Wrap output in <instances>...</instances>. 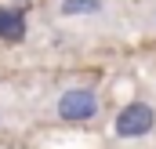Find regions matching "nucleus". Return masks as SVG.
<instances>
[{
	"label": "nucleus",
	"instance_id": "nucleus-2",
	"mask_svg": "<svg viewBox=\"0 0 156 149\" xmlns=\"http://www.w3.org/2000/svg\"><path fill=\"white\" fill-rule=\"evenodd\" d=\"M58 120H69V124H83V120H94L98 116V95L91 87H69L58 95Z\"/></svg>",
	"mask_w": 156,
	"mask_h": 149
},
{
	"label": "nucleus",
	"instance_id": "nucleus-4",
	"mask_svg": "<svg viewBox=\"0 0 156 149\" xmlns=\"http://www.w3.org/2000/svg\"><path fill=\"white\" fill-rule=\"evenodd\" d=\"M94 11H102V0H62L58 4V15H66V18L94 15Z\"/></svg>",
	"mask_w": 156,
	"mask_h": 149
},
{
	"label": "nucleus",
	"instance_id": "nucleus-1",
	"mask_svg": "<svg viewBox=\"0 0 156 149\" xmlns=\"http://www.w3.org/2000/svg\"><path fill=\"white\" fill-rule=\"evenodd\" d=\"M156 127V109L149 102H127L123 109L116 113V120H113V131H116V138H145L149 131Z\"/></svg>",
	"mask_w": 156,
	"mask_h": 149
},
{
	"label": "nucleus",
	"instance_id": "nucleus-3",
	"mask_svg": "<svg viewBox=\"0 0 156 149\" xmlns=\"http://www.w3.org/2000/svg\"><path fill=\"white\" fill-rule=\"evenodd\" d=\"M26 37V18L11 7H0V40H22Z\"/></svg>",
	"mask_w": 156,
	"mask_h": 149
}]
</instances>
